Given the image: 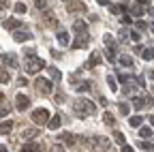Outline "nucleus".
Listing matches in <instances>:
<instances>
[{
    "mask_svg": "<svg viewBox=\"0 0 154 152\" xmlns=\"http://www.w3.org/2000/svg\"><path fill=\"white\" fill-rule=\"evenodd\" d=\"M75 111H79L82 116H88V113H94L96 111V105L88 99H77L75 101Z\"/></svg>",
    "mask_w": 154,
    "mask_h": 152,
    "instance_id": "1",
    "label": "nucleus"
},
{
    "mask_svg": "<svg viewBox=\"0 0 154 152\" xmlns=\"http://www.w3.org/2000/svg\"><path fill=\"white\" fill-rule=\"evenodd\" d=\"M43 67H45V62H43L41 58H36L34 54H30V56H28V60H26V71H28L30 75L38 73V71H41Z\"/></svg>",
    "mask_w": 154,
    "mask_h": 152,
    "instance_id": "2",
    "label": "nucleus"
},
{
    "mask_svg": "<svg viewBox=\"0 0 154 152\" xmlns=\"http://www.w3.org/2000/svg\"><path fill=\"white\" fill-rule=\"evenodd\" d=\"M30 118H32L34 124H47V120H49V111H47L45 107H38V109H34V111L30 113Z\"/></svg>",
    "mask_w": 154,
    "mask_h": 152,
    "instance_id": "3",
    "label": "nucleus"
},
{
    "mask_svg": "<svg viewBox=\"0 0 154 152\" xmlns=\"http://www.w3.org/2000/svg\"><path fill=\"white\" fill-rule=\"evenodd\" d=\"M36 90H38V92H45V94H49V92H51V82H49V79H45V77L36 79Z\"/></svg>",
    "mask_w": 154,
    "mask_h": 152,
    "instance_id": "4",
    "label": "nucleus"
},
{
    "mask_svg": "<svg viewBox=\"0 0 154 152\" xmlns=\"http://www.w3.org/2000/svg\"><path fill=\"white\" fill-rule=\"evenodd\" d=\"M15 105H17V109H19V111H24V109H28L30 99L26 97V94H17V97H15Z\"/></svg>",
    "mask_w": 154,
    "mask_h": 152,
    "instance_id": "5",
    "label": "nucleus"
},
{
    "mask_svg": "<svg viewBox=\"0 0 154 152\" xmlns=\"http://www.w3.org/2000/svg\"><path fill=\"white\" fill-rule=\"evenodd\" d=\"M92 146H94V148L99 146V150H109V148H111V141L105 139V137H92Z\"/></svg>",
    "mask_w": 154,
    "mask_h": 152,
    "instance_id": "6",
    "label": "nucleus"
},
{
    "mask_svg": "<svg viewBox=\"0 0 154 152\" xmlns=\"http://www.w3.org/2000/svg\"><path fill=\"white\" fill-rule=\"evenodd\" d=\"M86 43H88V32H82V34L75 39V43H73L71 47H75V49H84V47H86Z\"/></svg>",
    "mask_w": 154,
    "mask_h": 152,
    "instance_id": "7",
    "label": "nucleus"
},
{
    "mask_svg": "<svg viewBox=\"0 0 154 152\" xmlns=\"http://www.w3.org/2000/svg\"><path fill=\"white\" fill-rule=\"evenodd\" d=\"M13 39H15L17 43H24V41H30V39H32V34H30V32H26V30H15Z\"/></svg>",
    "mask_w": 154,
    "mask_h": 152,
    "instance_id": "8",
    "label": "nucleus"
},
{
    "mask_svg": "<svg viewBox=\"0 0 154 152\" xmlns=\"http://www.w3.org/2000/svg\"><path fill=\"white\" fill-rule=\"evenodd\" d=\"M69 11H71V13H77V11H79V13H86V5L73 0V2H69Z\"/></svg>",
    "mask_w": 154,
    "mask_h": 152,
    "instance_id": "9",
    "label": "nucleus"
},
{
    "mask_svg": "<svg viewBox=\"0 0 154 152\" xmlns=\"http://www.w3.org/2000/svg\"><path fill=\"white\" fill-rule=\"evenodd\" d=\"M2 60L7 62V67L17 69V56H15V54H7V56H2Z\"/></svg>",
    "mask_w": 154,
    "mask_h": 152,
    "instance_id": "10",
    "label": "nucleus"
},
{
    "mask_svg": "<svg viewBox=\"0 0 154 152\" xmlns=\"http://www.w3.org/2000/svg\"><path fill=\"white\" fill-rule=\"evenodd\" d=\"M60 139H62L66 146H75V141H77V137L73 135V133H62V135H60Z\"/></svg>",
    "mask_w": 154,
    "mask_h": 152,
    "instance_id": "11",
    "label": "nucleus"
},
{
    "mask_svg": "<svg viewBox=\"0 0 154 152\" xmlns=\"http://www.w3.org/2000/svg\"><path fill=\"white\" fill-rule=\"evenodd\" d=\"M11 131H13V122H11V120L0 122V133H2V135H9Z\"/></svg>",
    "mask_w": 154,
    "mask_h": 152,
    "instance_id": "12",
    "label": "nucleus"
},
{
    "mask_svg": "<svg viewBox=\"0 0 154 152\" xmlns=\"http://www.w3.org/2000/svg\"><path fill=\"white\" fill-rule=\"evenodd\" d=\"M19 26H22V24H19L17 20H5V28L7 30H17Z\"/></svg>",
    "mask_w": 154,
    "mask_h": 152,
    "instance_id": "13",
    "label": "nucleus"
},
{
    "mask_svg": "<svg viewBox=\"0 0 154 152\" xmlns=\"http://www.w3.org/2000/svg\"><path fill=\"white\" fill-rule=\"evenodd\" d=\"M73 28H75V32H77V34H82V32H88V30H86V22H82V20H77V22L73 24Z\"/></svg>",
    "mask_w": 154,
    "mask_h": 152,
    "instance_id": "14",
    "label": "nucleus"
},
{
    "mask_svg": "<svg viewBox=\"0 0 154 152\" xmlns=\"http://www.w3.org/2000/svg\"><path fill=\"white\" fill-rule=\"evenodd\" d=\"M94 64H101V54H96V51L90 56V60H88L86 67H94Z\"/></svg>",
    "mask_w": 154,
    "mask_h": 152,
    "instance_id": "15",
    "label": "nucleus"
},
{
    "mask_svg": "<svg viewBox=\"0 0 154 152\" xmlns=\"http://www.w3.org/2000/svg\"><path fill=\"white\" fill-rule=\"evenodd\" d=\"M24 152H38V150H41V146H38V144H24V148H22Z\"/></svg>",
    "mask_w": 154,
    "mask_h": 152,
    "instance_id": "16",
    "label": "nucleus"
},
{
    "mask_svg": "<svg viewBox=\"0 0 154 152\" xmlns=\"http://www.w3.org/2000/svg\"><path fill=\"white\" fill-rule=\"evenodd\" d=\"M139 135H141V137H148V139H150V137L154 135V131H152L150 126H141V129H139Z\"/></svg>",
    "mask_w": 154,
    "mask_h": 152,
    "instance_id": "17",
    "label": "nucleus"
},
{
    "mask_svg": "<svg viewBox=\"0 0 154 152\" xmlns=\"http://www.w3.org/2000/svg\"><path fill=\"white\" fill-rule=\"evenodd\" d=\"M45 22H47L51 28H58V20H56V17H54L51 13H45Z\"/></svg>",
    "mask_w": 154,
    "mask_h": 152,
    "instance_id": "18",
    "label": "nucleus"
},
{
    "mask_svg": "<svg viewBox=\"0 0 154 152\" xmlns=\"http://www.w3.org/2000/svg\"><path fill=\"white\" fill-rule=\"evenodd\" d=\"M141 56H143V60H152L154 58V49L152 47H146V49H141Z\"/></svg>",
    "mask_w": 154,
    "mask_h": 152,
    "instance_id": "19",
    "label": "nucleus"
},
{
    "mask_svg": "<svg viewBox=\"0 0 154 152\" xmlns=\"http://www.w3.org/2000/svg\"><path fill=\"white\" fill-rule=\"evenodd\" d=\"M58 43H60V45H69V32H58Z\"/></svg>",
    "mask_w": 154,
    "mask_h": 152,
    "instance_id": "20",
    "label": "nucleus"
},
{
    "mask_svg": "<svg viewBox=\"0 0 154 152\" xmlns=\"http://www.w3.org/2000/svg\"><path fill=\"white\" fill-rule=\"evenodd\" d=\"M131 126H141V122H143V116H131Z\"/></svg>",
    "mask_w": 154,
    "mask_h": 152,
    "instance_id": "21",
    "label": "nucleus"
},
{
    "mask_svg": "<svg viewBox=\"0 0 154 152\" xmlns=\"http://www.w3.org/2000/svg\"><path fill=\"white\" fill-rule=\"evenodd\" d=\"M47 124H49V129H58V126H60V116L49 118V120H47Z\"/></svg>",
    "mask_w": 154,
    "mask_h": 152,
    "instance_id": "22",
    "label": "nucleus"
},
{
    "mask_svg": "<svg viewBox=\"0 0 154 152\" xmlns=\"http://www.w3.org/2000/svg\"><path fill=\"white\" fill-rule=\"evenodd\" d=\"M103 120H105V124H109V126H113V124H116V118L111 116L109 111H105V113H103Z\"/></svg>",
    "mask_w": 154,
    "mask_h": 152,
    "instance_id": "23",
    "label": "nucleus"
},
{
    "mask_svg": "<svg viewBox=\"0 0 154 152\" xmlns=\"http://www.w3.org/2000/svg\"><path fill=\"white\" fill-rule=\"evenodd\" d=\"M143 13H146V9H143L141 5H135V7H133V15H135V17H141Z\"/></svg>",
    "mask_w": 154,
    "mask_h": 152,
    "instance_id": "24",
    "label": "nucleus"
},
{
    "mask_svg": "<svg viewBox=\"0 0 154 152\" xmlns=\"http://www.w3.org/2000/svg\"><path fill=\"white\" fill-rule=\"evenodd\" d=\"M120 62H122V67H133V58H131V56H120Z\"/></svg>",
    "mask_w": 154,
    "mask_h": 152,
    "instance_id": "25",
    "label": "nucleus"
},
{
    "mask_svg": "<svg viewBox=\"0 0 154 152\" xmlns=\"http://www.w3.org/2000/svg\"><path fill=\"white\" fill-rule=\"evenodd\" d=\"M75 88L79 92H88L90 90V82H82V84H75Z\"/></svg>",
    "mask_w": 154,
    "mask_h": 152,
    "instance_id": "26",
    "label": "nucleus"
},
{
    "mask_svg": "<svg viewBox=\"0 0 154 152\" xmlns=\"http://www.w3.org/2000/svg\"><path fill=\"white\" fill-rule=\"evenodd\" d=\"M49 75H51V77H54V79H62V73H60V71H58L56 67H49Z\"/></svg>",
    "mask_w": 154,
    "mask_h": 152,
    "instance_id": "27",
    "label": "nucleus"
},
{
    "mask_svg": "<svg viewBox=\"0 0 154 152\" xmlns=\"http://www.w3.org/2000/svg\"><path fill=\"white\" fill-rule=\"evenodd\" d=\"M133 105L137 107V109H141V107L146 105V99H139V97H135V99H133Z\"/></svg>",
    "mask_w": 154,
    "mask_h": 152,
    "instance_id": "28",
    "label": "nucleus"
},
{
    "mask_svg": "<svg viewBox=\"0 0 154 152\" xmlns=\"http://www.w3.org/2000/svg\"><path fill=\"white\" fill-rule=\"evenodd\" d=\"M15 13L24 15V13H26V5H24V2H17V5H15Z\"/></svg>",
    "mask_w": 154,
    "mask_h": 152,
    "instance_id": "29",
    "label": "nucleus"
},
{
    "mask_svg": "<svg viewBox=\"0 0 154 152\" xmlns=\"http://www.w3.org/2000/svg\"><path fill=\"white\" fill-rule=\"evenodd\" d=\"M107 84H109L111 90H118V84H116V77H113V75H109V77H107Z\"/></svg>",
    "mask_w": 154,
    "mask_h": 152,
    "instance_id": "30",
    "label": "nucleus"
},
{
    "mask_svg": "<svg viewBox=\"0 0 154 152\" xmlns=\"http://www.w3.org/2000/svg\"><path fill=\"white\" fill-rule=\"evenodd\" d=\"M9 82V73L5 69H0V84H7Z\"/></svg>",
    "mask_w": 154,
    "mask_h": 152,
    "instance_id": "31",
    "label": "nucleus"
},
{
    "mask_svg": "<svg viewBox=\"0 0 154 152\" xmlns=\"http://www.w3.org/2000/svg\"><path fill=\"white\" fill-rule=\"evenodd\" d=\"M34 135H36V129H26V131H24V137H26V139H30V137H34Z\"/></svg>",
    "mask_w": 154,
    "mask_h": 152,
    "instance_id": "32",
    "label": "nucleus"
},
{
    "mask_svg": "<svg viewBox=\"0 0 154 152\" xmlns=\"http://www.w3.org/2000/svg\"><path fill=\"white\" fill-rule=\"evenodd\" d=\"M118 109H120V113H124V116H126V113L131 111V107H128L126 103H120V105H118Z\"/></svg>",
    "mask_w": 154,
    "mask_h": 152,
    "instance_id": "33",
    "label": "nucleus"
},
{
    "mask_svg": "<svg viewBox=\"0 0 154 152\" xmlns=\"http://www.w3.org/2000/svg\"><path fill=\"white\" fill-rule=\"evenodd\" d=\"M113 139L118 141L120 146H122V144H126V139H124V135H122V133H116V135H113Z\"/></svg>",
    "mask_w": 154,
    "mask_h": 152,
    "instance_id": "34",
    "label": "nucleus"
},
{
    "mask_svg": "<svg viewBox=\"0 0 154 152\" xmlns=\"http://www.w3.org/2000/svg\"><path fill=\"white\" fill-rule=\"evenodd\" d=\"M103 41H105L107 47H113V45H111V43H113V36H111V34H105V36H103Z\"/></svg>",
    "mask_w": 154,
    "mask_h": 152,
    "instance_id": "35",
    "label": "nucleus"
},
{
    "mask_svg": "<svg viewBox=\"0 0 154 152\" xmlns=\"http://www.w3.org/2000/svg\"><path fill=\"white\" fill-rule=\"evenodd\" d=\"M105 56H107V60H109V62H113V58H116V54H113V49H111V47H107Z\"/></svg>",
    "mask_w": 154,
    "mask_h": 152,
    "instance_id": "36",
    "label": "nucleus"
},
{
    "mask_svg": "<svg viewBox=\"0 0 154 152\" xmlns=\"http://www.w3.org/2000/svg\"><path fill=\"white\" fill-rule=\"evenodd\" d=\"M109 13H111V15H120V13H122V9H120V7H113V5H111V7H109Z\"/></svg>",
    "mask_w": 154,
    "mask_h": 152,
    "instance_id": "37",
    "label": "nucleus"
},
{
    "mask_svg": "<svg viewBox=\"0 0 154 152\" xmlns=\"http://www.w3.org/2000/svg\"><path fill=\"white\" fill-rule=\"evenodd\" d=\"M128 39H133V41H137V39H139V32H128Z\"/></svg>",
    "mask_w": 154,
    "mask_h": 152,
    "instance_id": "38",
    "label": "nucleus"
},
{
    "mask_svg": "<svg viewBox=\"0 0 154 152\" xmlns=\"http://www.w3.org/2000/svg\"><path fill=\"white\" fill-rule=\"evenodd\" d=\"M45 5H47V0H36V7H38V9H43Z\"/></svg>",
    "mask_w": 154,
    "mask_h": 152,
    "instance_id": "39",
    "label": "nucleus"
},
{
    "mask_svg": "<svg viewBox=\"0 0 154 152\" xmlns=\"http://www.w3.org/2000/svg\"><path fill=\"white\" fill-rule=\"evenodd\" d=\"M122 24H131V15H122Z\"/></svg>",
    "mask_w": 154,
    "mask_h": 152,
    "instance_id": "40",
    "label": "nucleus"
},
{
    "mask_svg": "<svg viewBox=\"0 0 154 152\" xmlns=\"http://www.w3.org/2000/svg\"><path fill=\"white\" fill-rule=\"evenodd\" d=\"M135 26H137V28H139V30H146V28H148V26H146V24H143V22H137V24H135Z\"/></svg>",
    "mask_w": 154,
    "mask_h": 152,
    "instance_id": "41",
    "label": "nucleus"
},
{
    "mask_svg": "<svg viewBox=\"0 0 154 152\" xmlns=\"http://www.w3.org/2000/svg\"><path fill=\"white\" fill-rule=\"evenodd\" d=\"M131 150H133L131 146H126V144H122V152H131Z\"/></svg>",
    "mask_w": 154,
    "mask_h": 152,
    "instance_id": "42",
    "label": "nucleus"
},
{
    "mask_svg": "<svg viewBox=\"0 0 154 152\" xmlns=\"http://www.w3.org/2000/svg\"><path fill=\"white\" fill-rule=\"evenodd\" d=\"M7 113H9V111H7V109H0V120H2V118H5V116H7Z\"/></svg>",
    "mask_w": 154,
    "mask_h": 152,
    "instance_id": "43",
    "label": "nucleus"
},
{
    "mask_svg": "<svg viewBox=\"0 0 154 152\" xmlns=\"http://www.w3.org/2000/svg\"><path fill=\"white\" fill-rule=\"evenodd\" d=\"M139 5H141V7H148V5H150V0H139Z\"/></svg>",
    "mask_w": 154,
    "mask_h": 152,
    "instance_id": "44",
    "label": "nucleus"
},
{
    "mask_svg": "<svg viewBox=\"0 0 154 152\" xmlns=\"http://www.w3.org/2000/svg\"><path fill=\"white\" fill-rule=\"evenodd\" d=\"M5 150H7V146H5V144H0V152H5Z\"/></svg>",
    "mask_w": 154,
    "mask_h": 152,
    "instance_id": "45",
    "label": "nucleus"
},
{
    "mask_svg": "<svg viewBox=\"0 0 154 152\" xmlns=\"http://www.w3.org/2000/svg\"><path fill=\"white\" fill-rule=\"evenodd\" d=\"M96 2H99V5H107V0H96Z\"/></svg>",
    "mask_w": 154,
    "mask_h": 152,
    "instance_id": "46",
    "label": "nucleus"
},
{
    "mask_svg": "<svg viewBox=\"0 0 154 152\" xmlns=\"http://www.w3.org/2000/svg\"><path fill=\"white\" fill-rule=\"evenodd\" d=\"M150 15H152V17H154V7H152V9H150Z\"/></svg>",
    "mask_w": 154,
    "mask_h": 152,
    "instance_id": "47",
    "label": "nucleus"
},
{
    "mask_svg": "<svg viewBox=\"0 0 154 152\" xmlns=\"http://www.w3.org/2000/svg\"><path fill=\"white\" fill-rule=\"evenodd\" d=\"M150 28H152V32H154V24H152V26H150Z\"/></svg>",
    "mask_w": 154,
    "mask_h": 152,
    "instance_id": "48",
    "label": "nucleus"
},
{
    "mask_svg": "<svg viewBox=\"0 0 154 152\" xmlns=\"http://www.w3.org/2000/svg\"><path fill=\"white\" fill-rule=\"evenodd\" d=\"M0 103H2V94H0Z\"/></svg>",
    "mask_w": 154,
    "mask_h": 152,
    "instance_id": "49",
    "label": "nucleus"
},
{
    "mask_svg": "<svg viewBox=\"0 0 154 152\" xmlns=\"http://www.w3.org/2000/svg\"><path fill=\"white\" fill-rule=\"evenodd\" d=\"M152 77H154V71H152Z\"/></svg>",
    "mask_w": 154,
    "mask_h": 152,
    "instance_id": "50",
    "label": "nucleus"
},
{
    "mask_svg": "<svg viewBox=\"0 0 154 152\" xmlns=\"http://www.w3.org/2000/svg\"><path fill=\"white\" fill-rule=\"evenodd\" d=\"M152 103H154V101H152Z\"/></svg>",
    "mask_w": 154,
    "mask_h": 152,
    "instance_id": "51",
    "label": "nucleus"
}]
</instances>
